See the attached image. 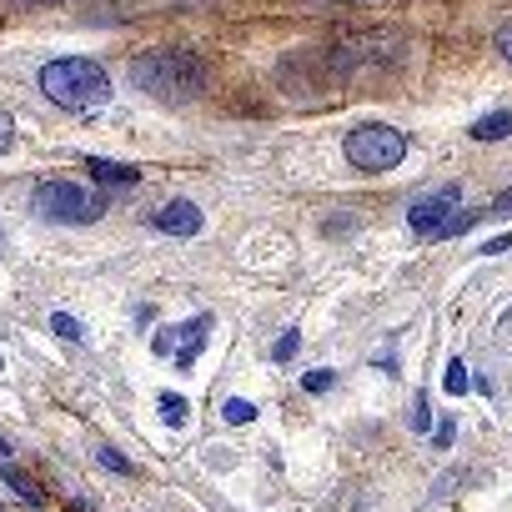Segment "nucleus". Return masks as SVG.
Wrapping results in <instances>:
<instances>
[{
    "label": "nucleus",
    "instance_id": "1",
    "mask_svg": "<svg viewBox=\"0 0 512 512\" xmlns=\"http://www.w3.org/2000/svg\"><path fill=\"white\" fill-rule=\"evenodd\" d=\"M41 91L61 106V111H101L111 101V76L106 66L86 61V56H61V61H46L41 66Z\"/></svg>",
    "mask_w": 512,
    "mask_h": 512
},
{
    "label": "nucleus",
    "instance_id": "2",
    "mask_svg": "<svg viewBox=\"0 0 512 512\" xmlns=\"http://www.w3.org/2000/svg\"><path fill=\"white\" fill-rule=\"evenodd\" d=\"M131 81L161 101H196L206 91V66L191 51H146L131 66Z\"/></svg>",
    "mask_w": 512,
    "mask_h": 512
},
{
    "label": "nucleus",
    "instance_id": "3",
    "mask_svg": "<svg viewBox=\"0 0 512 512\" xmlns=\"http://www.w3.org/2000/svg\"><path fill=\"white\" fill-rule=\"evenodd\" d=\"M31 211L41 221H61V226H91L101 221V196H91L76 181H41L31 196Z\"/></svg>",
    "mask_w": 512,
    "mask_h": 512
},
{
    "label": "nucleus",
    "instance_id": "4",
    "mask_svg": "<svg viewBox=\"0 0 512 512\" xmlns=\"http://www.w3.org/2000/svg\"><path fill=\"white\" fill-rule=\"evenodd\" d=\"M457 206H462V191H457V186H437V191L417 196L412 211H407L412 236H417V241H442V236H452V231H467L477 216H462Z\"/></svg>",
    "mask_w": 512,
    "mask_h": 512
},
{
    "label": "nucleus",
    "instance_id": "5",
    "mask_svg": "<svg viewBox=\"0 0 512 512\" xmlns=\"http://www.w3.org/2000/svg\"><path fill=\"white\" fill-rule=\"evenodd\" d=\"M407 156V136L397 126H357L347 136V161L357 171H392Z\"/></svg>",
    "mask_w": 512,
    "mask_h": 512
},
{
    "label": "nucleus",
    "instance_id": "6",
    "mask_svg": "<svg viewBox=\"0 0 512 512\" xmlns=\"http://www.w3.org/2000/svg\"><path fill=\"white\" fill-rule=\"evenodd\" d=\"M206 332H211V317H191V322H181L176 332H161V337H156V357H171V352H176V367H191L196 352L206 347Z\"/></svg>",
    "mask_w": 512,
    "mask_h": 512
},
{
    "label": "nucleus",
    "instance_id": "7",
    "mask_svg": "<svg viewBox=\"0 0 512 512\" xmlns=\"http://www.w3.org/2000/svg\"><path fill=\"white\" fill-rule=\"evenodd\" d=\"M156 231H166V236H196L201 231V211L191 201H166L156 211Z\"/></svg>",
    "mask_w": 512,
    "mask_h": 512
},
{
    "label": "nucleus",
    "instance_id": "8",
    "mask_svg": "<svg viewBox=\"0 0 512 512\" xmlns=\"http://www.w3.org/2000/svg\"><path fill=\"white\" fill-rule=\"evenodd\" d=\"M0 477H6V487H11L21 502H31V507H46V487H41L31 472H21L16 462H6V467H0Z\"/></svg>",
    "mask_w": 512,
    "mask_h": 512
},
{
    "label": "nucleus",
    "instance_id": "9",
    "mask_svg": "<svg viewBox=\"0 0 512 512\" xmlns=\"http://www.w3.org/2000/svg\"><path fill=\"white\" fill-rule=\"evenodd\" d=\"M86 171H91L96 181H106V186H136V181H141L136 166H126V161H106V156H91Z\"/></svg>",
    "mask_w": 512,
    "mask_h": 512
},
{
    "label": "nucleus",
    "instance_id": "10",
    "mask_svg": "<svg viewBox=\"0 0 512 512\" xmlns=\"http://www.w3.org/2000/svg\"><path fill=\"white\" fill-rule=\"evenodd\" d=\"M472 136H477V141H502V136H512V111H492V116H482V121L472 126Z\"/></svg>",
    "mask_w": 512,
    "mask_h": 512
},
{
    "label": "nucleus",
    "instance_id": "11",
    "mask_svg": "<svg viewBox=\"0 0 512 512\" xmlns=\"http://www.w3.org/2000/svg\"><path fill=\"white\" fill-rule=\"evenodd\" d=\"M156 402H161V422H166V427H186V422H191V402H186V397L161 392Z\"/></svg>",
    "mask_w": 512,
    "mask_h": 512
},
{
    "label": "nucleus",
    "instance_id": "12",
    "mask_svg": "<svg viewBox=\"0 0 512 512\" xmlns=\"http://www.w3.org/2000/svg\"><path fill=\"white\" fill-rule=\"evenodd\" d=\"M51 332L66 337V342H86V332H81V322H76L71 312H56V317H51Z\"/></svg>",
    "mask_w": 512,
    "mask_h": 512
},
{
    "label": "nucleus",
    "instance_id": "13",
    "mask_svg": "<svg viewBox=\"0 0 512 512\" xmlns=\"http://www.w3.org/2000/svg\"><path fill=\"white\" fill-rule=\"evenodd\" d=\"M442 387H447V392H452V397H462V392H467V387H472V377H467V367H462V362H457V357H452V362H447V377H442Z\"/></svg>",
    "mask_w": 512,
    "mask_h": 512
},
{
    "label": "nucleus",
    "instance_id": "14",
    "mask_svg": "<svg viewBox=\"0 0 512 512\" xmlns=\"http://www.w3.org/2000/svg\"><path fill=\"white\" fill-rule=\"evenodd\" d=\"M221 417H226L231 427H246V422L256 417V407H251V402H241V397H231V402L221 407Z\"/></svg>",
    "mask_w": 512,
    "mask_h": 512
},
{
    "label": "nucleus",
    "instance_id": "15",
    "mask_svg": "<svg viewBox=\"0 0 512 512\" xmlns=\"http://www.w3.org/2000/svg\"><path fill=\"white\" fill-rule=\"evenodd\" d=\"M412 432H432V407H427L422 392H417V402H412Z\"/></svg>",
    "mask_w": 512,
    "mask_h": 512
},
{
    "label": "nucleus",
    "instance_id": "16",
    "mask_svg": "<svg viewBox=\"0 0 512 512\" xmlns=\"http://www.w3.org/2000/svg\"><path fill=\"white\" fill-rule=\"evenodd\" d=\"M96 457H101V467H106V472H121V477L131 472V462H126L116 447H96Z\"/></svg>",
    "mask_w": 512,
    "mask_h": 512
},
{
    "label": "nucleus",
    "instance_id": "17",
    "mask_svg": "<svg viewBox=\"0 0 512 512\" xmlns=\"http://www.w3.org/2000/svg\"><path fill=\"white\" fill-rule=\"evenodd\" d=\"M297 347H302V337H297V332H282V337H277V347H272V357H277V362H292V352H297Z\"/></svg>",
    "mask_w": 512,
    "mask_h": 512
},
{
    "label": "nucleus",
    "instance_id": "18",
    "mask_svg": "<svg viewBox=\"0 0 512 512\" xmlns=\"http://www.w3.org/2000/svg\"><path fill=\"white\" fill-rule=\"evenodd\" d=\"M332 382H337V372H327V367H317V372H307V377H302V387H307V392H327Z\"/></svg>",
    "mask_w": 512,
    "mask_h": 512
},
{
    "label": "nucleus",
    "instance_id": "19",
    "mask_svg": "<svg viewBox=\"0 0 512 512\" xmlns=\"http://www.w3.org/2000/svg\"><path fill=\"white\" fill-rule=\"evenodd\" d=\"M11 151H16V121L0 111V156H11Z\"/></svg>",
    "mask_w": 512,
    "mask_h": 512
},
{
    "label": "nucleus",
    "instance_id": "20",
    "mask_svg": "<svg viewBox=\"0 0 512 512\" xmlns=\"http://www.w3.org/2000/svg\"><path fill=\"white\" fill-rule=\"evenodd\" d=\"M512 246V236H492L487 246H482V256H497V251H507Z\"/></svg>",
    "mask_w": 512,
    "mask_h": 512
},
{
    "label": "nucleus",
    "instance_id": "21",
    "mask_svg": "<svg viewBox=\"0 0 512 512\" xmlns=\"http://www.w3.org/2000/svg\"><path fill=\"white\" fill-rule=\"evenodd\" d=\"M497 51L512 61V26H502V31H497Z\"/></svg>",
    "mask_w": 512,
    "mask_h": 512
},
{
    "label": "nucleus",
    "instance_id": "22",
    "mask_svg": "<svg viewBox=\"0 0 512 512\" xmlns=\"http://www.w3.org/2000/svg\"><path fill=\"white\" fill-rule=\"evenodd\" d=\"M492 211H512V191H502V196L492 201Z\"/></svg>",
    "mask_w": 512,
    "mask_h": 512
},
{
    "label": "nucleus",
    "instance_id": "23",
    "mask_svg": "<svg viewBox=\"0 0 512 512\" xmlns=\"http://www.w3.org/2000/svg\"><path fill=\"white\" fill-rule=\"evenodd\" d=\"M0 452H6V437H0Z\"/></svg>",
    "mask_w": 512,
    "mask_h": 512
},
{
    "label": "nucleus",
    "instance_id": "24",
    "mask_svg": "<svg viewBox=\"0 0 512 512\" xmlns=\"http://www.w3.org/2000/svg\"><path fill=\"white\" fill-rule=\"evenodd\" d=\"M0 367H6V362H0Z\"/></svg>",
    "mask_w": 512,
    "mask_h": 512
},
{
    "label": "nucleus",
    "instance_id": "25",
    "mask_svg": "<svg viewBox=\"0 0 512 512\" xmlns=\"http://www.w3.org/2000/svg\"><path fill=\"white\" fill-rule=\"evenodd\" d=\"M0 512H6V507H0Z\"/></svg>",
    "mask_w": 512,
    "mask_h": 512
}]
</instances>
